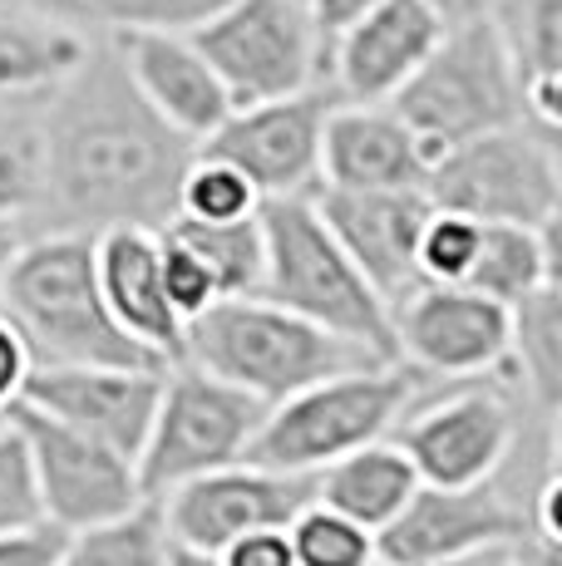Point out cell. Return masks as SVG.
Wrapping results in <instances>:
<instances>
[{
	"label": "cell",
	"instance_id": "ab89813d",
	"mask_svg": "<svg viewBox=\"0 0 562 566\" xmlns=\"http://www.w3.org/2000/svg\"><path fill=\"white\" fill-rule=\"evenodd\" d=\"M429 6H435L439 15H445L449 25H454V20H473V15H489V10H493V0H429Z\"/></svg>",
	"mask_w": 562,
	"mask_h": 566
},
{
	"label": "cell",
	"instance_id": "74e56055",
	"mask_svg": "<svg viewBox=\"0 0 562 566\" xmlns=\"http://www.w3.org/2000/svg\"><path fill=\"white\" fill-rule=\"evenodd\" d=\"M371 6H381V0H306V15H311L316 40H321V70H326V45L351 25V20H361Z\"/></svg>",
	"mask_w": 562,
	"mask_h": 566
},
{
	"label": "cell",
	"instance_id": "d4e9b609",
	"mask_svg": "<svg viewBox=\"0 0 562 566\" xmlns=\"http://www.w3.org/2000/svg\"><path fill=\"white\" fill-rule=\"evenodd\" d=\"M90 40L0 0V104L40 99L84 60Z\"/></svg>",
	"mask_w": 562,
	"mask_h": 566
},
{
	"label": "cell",
	"instance_id": "60d3db41",
	"mask_svg": "<svg viewBox=\"0 0 562 566\" xmlns=\"http://www.w3.org/2000/svg\"><path fill=\"white\" fill-rule=\"evenodd\" d=\"M499 552H473V557H445V562H375V566H499Z\"/></svg>",
	"mask_w": 562,
	"mask_h": 566
},
{
	"label": "cell",
	"instance_id": "52a82bcc",
	"mask_svg": "<svg viewBox=\"0 0 562 566\" xmlns=\"http://www.w3.org/2000/svg\"><path fill=\"white\" fill-rule=\"evenodd\" d=\"M391 108L415 128L429 158L473 134L518 124L523 118V80H518V64L503 45L499 25L489 15L445 25L439 45L399 84Z\"/></svg>",
	"mask_w": 562,
	"mask_h": 566
},
{
	"label": "cell",
	"instance_id": "5bb4252c",
	"mask_svg": "<svg viewBox=\"0 0 562 566\" xmlns=\"http://www.w3.org/2000/svg\"><path fill=\"white\" fill-rule=\"evenodd\" d=\"M336 90L326 80L281 99L232 104V114L198 144V154L232 163L257 198H301L321 182V134Z\"/></svg>",
	"mask_w": 562,
	"mask_h": 566
},
{
	"label": "cell",
	"instance_id": "9a60e30c",
	"mask_svg": "<svg viewBox=\"0 0 562 566\" xmlns=\"http://www.w3.org/2000/svg\"><path fill=\"white\" fill-rule=\"evenodd\" d=\"M395 360L419 379L503 375L508 306L473 286H419L391 311Z\"/></svg>",
	"mask_w": 562,
	"mask_h": 566
},
{
	"label": "cell",
	"instance_id": "5b68a950",
	"mask_svg": "<svg viewBox=\"0 0 562 566\" xmlns=\"http://www.w3.org/2000/svg\"><path fill=\"white\" fill-rule=\"evenodd\" d=\"M415 395L419 375L399 360L341 369V375L316 379V385L267 405L247 459L287 468V473H321L326 463L365 449V443L391 439Z\"/></svg>",
	"mask_w": 562,
	"mask_h": 566
},
{
	"label": "cell",
	"instance_id": "ba28073f",
	"mask_svg": "<svg viewBox=\"0 0 562 566\" xmlns=\"http://www.w3.org/2000/svg\"><path fill=\"white\" fill-rule=\"evenodd\" d=\"M425 198L439 212H459L473 222L513 227H558L562 222V158L558 134L528 118L429 158Z\"/></svg>",
	"mask_w": 562,
	"mask_h": 566
},
{
	"label": "cell",
	"instance_id": "cb8c5ba5",
	"mask_svg": "<svg viewBox=\"0 0 562 566\" xmlns=\"http://www.w3.org/2000/svg\"><path fill=\"white\" fill-rule=\"evenodd\" d=\"M419 488L415 463L405 459L395 439H375L365 449L345 453V459L326 463L316 473V503L336 507L341 517L361 522L365 532H381L399 507L409 503V493Z\"/></svg>",
	"mask_w": 562,
	"mask_h": 566
},
{
	"label": "cell",
	"instance_id": "f1b7e54d",
	"mask_svg": "<svg viewBox=\"0 0 562 566\" xmlns=\"http://www.w3.org/2000/svg\"><path fill=\"white\" fill-rule=\"evenodd\" d=\"M168 527L158 503H138L134 513L64 532L55 566H168Z\"/></svg>",
	"mask_w": 562,
	"mask_h": 566
},
{
	"label": "cell",
	"instance_id": "d590c367",
	"mask_svg": "<svg viewBox=\"0 0 562 566\" xmlns=\"http://www.w3.org/2000/svg\"><path fill=\"white\" fill-rule=\"evenodd\" d=\"M222 566H296L291 557V542H287V527H267V532H247L237 537L232 547L218 552Z\"/></svg>",
	"mask_w": 562,
	"mask_h": 566
},
{
	"label": "cell",
	"instance_id": "4316f807",
	"mask_svg": "<svg viewBox=\"0 0 562 566\" xmlns=\"http://www.w3.org/2000/svg\"><path fill=\"white\" fill-rule=\"evenodd\" d=\"M158 232L208 271L218 301L222 296H252L257 281H262V222H257V212L227 217V222H202V217L173 212Z\"/></svg>",
	"mask_w": 562,
	"mask_h": 566
},
{
	"label": "cell",
	"instance_id": "6da1fadb",
	"mask_svg": "<svg viewBox=\"0 0 562 566\" xmlns=\"http://www.w3.org/2000/svg\"><path fill=\"white\" fill-rule=\"evenodd\" d=\"M35 138V207L60 232H110V227H164L178 212V182L198 144L168 128L110 40H90L84 60L40 94Z\"/></svg>",
	"mask_w": 562,
	"mask_h": 566
},
{
	"label": "cell",
	"instance_id": "d6986e66",
	"mask_svg": "<svg viewBox=\"0 0 562 566\" xmlns=\"http://www.w3.org/2000/svg\"><path fill=\"white\" fill-rule=\"evenodd\" d=\"M110 45L124 64V74L134 80V90L144 94V104L168 128H178L183 138L202 144L232 114L222 80L188 40V30H128Z\"/></svg>",
	"mask_w": 562,
	"mask_h": 566
},
{
	"label": "cell",
	"instance_id": "9c48e42d",
	"mask_svg": "<svg viewBox=\"0 0 562 566\" xmlns=\"http://www.w3.org/2000/svg\"><path fill=\"white\" fill-rule=\"evenodd\" d=\"M262 413L267 405L247 389L227 385L188 360L168 365L154 423H148L144 449L134 459L144 497L154 503L188 478L247 459L257 429H262Z\"/></svg>",
	"mask_w": 562,
	"mask_h": 566
},
{
	"label": "cell",
	"instance_id": "e0dca14e",
	"mask_svg": "<svg viewBox=\"0 0 562 566\" xmlns=\"http://www.w3.org/2000/svg\"><path fill=\"white\" fill-rule=\"evenodd\" d=\"M164 369L154 365H30L20 405L138 459L154 423Z\"/></svg>",
	"mask_w": 562,
	"mask_h": 566
},
{
	"label": "cell",
	"instance_id": "7a4b0ae2",
	"mask_svg": "<svg viewBox=\"0 0 562 566\" xmlns=\"http://www.w3.org/2000/svg\"><path fill=\"white\" fill-rule=\"evenodd\" d=\"M0 311L20 331L35 365H158L124 325L114 321L94 271L90 232H30L6 276Z\"/></svg>",
	"mask_w": 562,
	"mask_h": 566
},
{
	"label": "cell",
	"instance_id": "e575fe53",
	"mask_svg": "<svg viewBox=\"0 0 562 566\" xmlns=\"http://www.w3.org/2000/svg\"><path fill=\"white\" fill-rule=\"evenodd\" d=\"M60 542H64V532L50 527V522L0 532V566H55Z\"/></svg>",
	"mask_w": 562,
	"mask_h": 566
},
{
	"label": "cell",
	"instance_id": "f546056e",
	"mask_svg": "<svg viewBox=\"0 0 562 566\" xmlns=\"http://www.w3.org/2000/svg\"><path fill=\"white\" fill-rule=\"evenodd\" d=\"M287 542L296 566H375V532L326 503L301 507L287 527Z\"/></svg>",
	"mask_w": 562,
	"mask_h": 566
},
{
	"label": "cell",
	"instance_id": "603a6c76",
	"mask_svg": "<svg viewBox=\"0 0 562 566\" xmlns=\"http://www.w3.org/2000/svg\"><path fill=\"white\" fill-rule=\"evenodd\" d=\"M503 375L538 419L558 423V409H562V286L558 281L528 291L523 301L508 306Z\"/></svg>",
	"mask_w": 562,
	"mask_h": 566
},
{
	"label": "cell",
	"instance_id": "7bdbcfd3",
	"mask_svg": "<svg viewBox=\"0 0 562 566\" xmlns=\"http://www.w3.org/2000/svg\"><path fill=\"white\" fill-rule=\"evenodd\" d=\"M0 423H6V413H0Z\"/></svg>",
	"mask_w": 562,
	"mask_h": 566
},
{
	"label": "cell",
	"instance_id": "4fadbf2b",
	"mask_svg": "<svg viewBox=\"0 0 562 566\" xmlns=\"http://www.w3.org/2000/svg\"><path fill=\"white\" fill-rule=\"evenodd\" d=\"M154 503L164 513L173 547L218 557L222 547H232L247 532L291 527V517L301 507L316 503V473H287V468L237 459L227 468L188 478V483H178Z\"/></svg>",
	"mask_w": 562,
	"mask_h": 566
},
{
	"label": "cell",
	"instance_id": "ac0fdd59",
	"mask_svg": "<svg viewBox=\"0 0 562 566\" xmlns=\"http://www.w3.org/2000/svg\"><path fill=\"white\" fill-rule=\"evenodd\" d=\"M449 20L429 0H381L326 45L321 80L345 104H391L399 84L425 64Z\"/></svg>",
	"mask_w": 562,
	"mask_h": 566
},
{
	"label": "cell",
	"instance_id": "8992f818",
	"mask_svg": "<svg viewBox=\"0 0 562 566\" xmlns=\"http://www.w3.org/2000/svg\"><path fill=\"white\" fill-rule=\"evenodd\" d=\"M533 423L548 419H538L518 399L508 375L419 379V395L409 399L405 419L395 423L391 439L415 463L419 483L459 488L513 468Z\"/></svg>",
	"mask_w": 562,
	"mask_h": 566
},
{
	"label": "cell",
	"instance_id": "3957f363",
	"mask_svg": "<svg viewBox=\"0 0 562 566\" xmlns=\"http://www.w3.org/2000/svg\"><path fill=\"white\" fill-rule=\"evenodd\" d=\"M183 360L257 395L262 405L331 379L341 369L381 365L385 355L301 321L296 311L267 296H222L183 325Z\"/></svg>",
	"mask_w": 562,
	"mask_h": 566
},
{
	"label": "cell",
	"instance_id": "4dcf8cb0",
	"mask_svg": "<svg viewBox=\"0 0 562 566\" xmlns=\"http://www.w3.org/2000/svg\"><path fill=\"white\" fill-rule=\"evenodd\" d=\"M262 198L252 192V182L232 168V163L212 154H192L188 172L178 182V212L202 217V222H227V217H252Z\"/></svg>",
	"mask_w": 562,
	"mask_h": 566
},
{
	"label": "cell",
	"instance_id": "ffe728a7",
	"mask_svg": "<svg viewBox=\"0 0 562 566\" xmlns=\"http://www.w3.org/2000/svg\"><path fill=\"white\" fill-rule=\"evenodd\" d=\"M94 271L114 321L154 355L158 365L183 360V315L164 286V247L154 227H110L94 232Z\"/></svg>",
	"mask_w": 562,
	"mask_h": 566
},
{
	"label": "cell",
	"instance_id": "484cf974",
	"mask_svg": "<svg viewBox=\"0 0 562 566\" xmlns=\"http://www.w3.org/2000/svg\"><path fill=\"white\" fill-rule=\"evenodd\" d=\"M548 281H558V227L479 222V247H473L464 286L513 306Z\"/></svg>",
	"mask_w": 562,
	"mask_h": 566
},
{
	"label": "cell",
	"instance_id": "2e32d148",
	"mask_svg": "<svg viewBox=\"0 0 562 566\" xmlns=\"http://www.w3.org/2000/svg\"><path fill=\"white\" fill-rule=\"evenodd\" d=\"M311 202L391 311L409 291L425 286L419 237L435 212L425 188H316Z\"/></svg>",
	"mask_w": 562,
	"mask_h": 566
},
{
	"label": "cell",
	"instance_id": "1f68e13d",
	"mask_svg": "<svg viewBox=\"0 0 562 566\" xmlns=\"http://www.w3.org/2000/svg\"><path fill=\"white\" fill-rule=\"evenodd\" d=\"M45 522L35 493V473H30V453L20 443V433L10 429V419L0 423V532L35 527Z\"/></svg>",
	"mask_w": 562,
	"mask_h": 566
},
{
	"label": "cell",
	"instance_id": "7402d4cb",
	"mask_svg": "<svg viewBox=\"0 0 562 566\" xmlns=\"http://www.w3.org/2000/svg\"><path fill=\"white\" fill-rule=\"evenodd\" d=\"M499 25L523 80V118L538 128H562V0H493Z\"/></svg>",
	"mask_w": 562,
	"mask_h": 566
},
{
	"label": "cell",
	"instance_id": "83f0119b",
	"mask_svg": "<svg viewBox=\"0 0 562 566\" xmlns=\"http://www.w3.org/2000/svg\"><path fill=\"white\" fill-rule=\"evenodd\" d=\"M84 40H118L128 30H192L222 0H10Z\"/></svg>",
	"mask_w": 562,
	"mask_h": 566
},
{
	"label": "cell",
	"instance_id": "30bf717a",
	"mask_svg": "<svg viewBox=\"0 0 562 566\" xmlns=\"http://www.w3.org/2000/svg\"><path fill=\"white\" fill-rule=\"evenodd\" d=\"M232 104L321 84V40L306 0H222L188 30Z\"/></svg>",
	"mask_w": 562,
	"mask_h": 566
},
{
	"label": "cell",
	"instance_id": "d6a6232c",
	"mask_svg": "<svg viewBox=\"0 0 562 566\" xmlns=\"http://www.w3.org/2000/svg\"><path fill=\"white\" fill-rule=\"evenodd\" d=\"M30 207H35V138L30 124H0V217H30Z\"/></svg>",
	"mask_w": 562,
	"mask_h": 566
},
{
	"label": "cell",
	"instance_id": "8d00e7d4",
	"mask_svg": "<svg viewBox=\"0 0 562 566\" xmlns=\"http://www.w3.org/2000/svg\"><path fill=\"white\" fill-rule=\"evenodd\" d=\"M30 350L25 340H20V331L10 325V315L0 311V413L20 399V389H25V375H30Z\"/></svg>",
	"mask_w": 562,
	"mask_h": 566
},
{
	"label": "cell",
	"instance_id": "7c38bea8",
	"mask_svg": "<svg viewBox=\"0 0 562 566\" xmlns=\"http://www.w3.org/2000/svg\"><path fill=\"white\" fill-rule=\"evenodd\" d=\"M6 419L30 453L40 513H45L50 527L80 532V527L124 517V513H134L138 503H148L144 488H138V468L128 453H118L110 443L50 419V413L20 405V399L6 409Z\"/></svg>",
	"mask_w": 562,
	"mask_h": 566
},
{
	"label": "cell",
	"instance_id": "277c9868",
	"mask_svg": "<svg viewBox=\"0 0 562 566\" xmlns=\"http://www.w3.org/2000/svg\"><path fill=\"white\" fill-rule=\"evenodd\" d=\"M262 222V281L257 296L296 311L301 321L355 340L365 350L395 360V325L381 291L361 276L345 247L321 222L311 192L301 198H267L257 207Z\"/></svg>",
	"mask_w": 562,
	"mask_h": 566
},
{
	"label": "cell",
	"instance_id": "f35d334b",
	"mask_svg": "<svg viewBox=\"0 0 562 566\" xmlns=\"http://www.w3.org/2000/svg\"><path fill=\"white\" fill-rule=\"evenodd\" d=\"M30 217H0V296H6V276H10V261H15L20 242L30 237Z\"/></svg>",
	"mask_w": 562,
	"mask_h": 566
},
{
	"label": "cell",
	"instance_id": "8fae6325",
	"mask_svg": "<svg viewBox=\"0 0 562 566\" xmlns=\"http://www.w3.org/2000/svg\"><path fill=\"white\" fill-rule=\"evenodd\" d=\"M538 478L518 483L513 468L459 488L419 483L409 503L375 532V562H445L499 552L533 532L528 527V488Z\"/></svg>",
	"mask_w": 562,
	"mask_h": 566
},
{
	"label": "cell",
	"instance_id": "836d02e7",
	"mask_svg": "<svg viewBox=\"0 0 562 566\" xmlns=\"http://www.w3.org/2000/svg\"><path fill=\"white\" fill-rule=\"evenodd\" d=\"M158 247H164V286H168V301L173 311L183 315V325H188V315H198L202 306H212L218 301V291H212L208 271L198 266L183 247H173L164 232H158Z\"/></svg>",
	"mask_w": 562,
	"mask_h": 566
},
{
	"label": "cell",
	"instance_id": "b9f144b4",
	"mask_svg": "<svg viewBox=\"0 0 562 566\" xmlns=\"http://www.w3.org/2000/svg\"><path fill=\"white\" fill-rule=\"evenodd\" d=\"M168 566H222L218 557H208V552H188V547H173L168 552Z\"/></svg>",
	"mask_w": 562,
	"mask_h": 566
},
{
	"label": "cell",
	"instance_id": "44dd1931",
	"mask_svg": "<svg viewBox=\"0 0 562 566\" xmlns=\"http://www.w3.org/2000/svg\"><path fill=\"white\" fill-rule=\"evenodd\" d=\"M425 172L429 148L391 104H331L316 188H425Z\"/></svg>",
	"mask_w": 562,
	"mask_h": 566
}]
</instances>
